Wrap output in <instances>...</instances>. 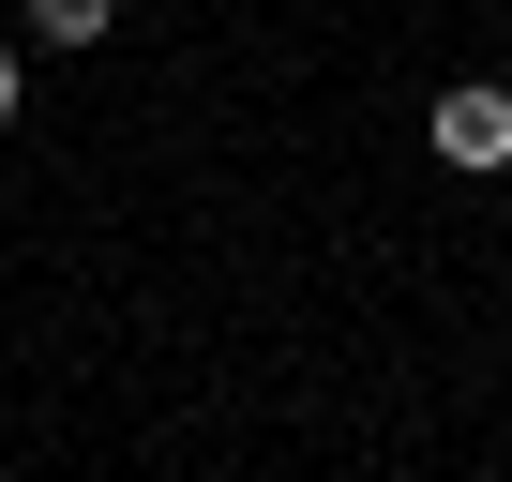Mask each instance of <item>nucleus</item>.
Instances as JSON below:
<instances>
[{
	"label": "nucleus",
	"instance_id": "nucleus-2",
	"mask_svg": "<svg viewBox=\"0 0 512 482\" xmlns=\"http://www.w3.org/2000/svg\"><path fill=\"white\" fill-rule=\"evenodd\" d=\"M121 0H31V46H106Z\"/></svg>",
	"mask_w": 512,
	"mask_h": 482
},
{
	"label": "nucleus",
	"instance_id": "nucleus-3",
	"mask_svg": "<svg viewBox=\"0 0 512 482\" xmlns=\"http://www.w3.org/2000/svg\"><path fill=\"white\" fill-rule=\"evenodd\" d=\"M0 136H16V31H0Z\"/></svg>",
	"mask_w": 512,
	"mask_h": 482
},
{
	"label": "nucleus",
	"instance_id": "nucleus-1",
	"mask_svg": "<svg viewBox=\"0 0 512 482\" xmlns=\"http://www.w3.org/2000/svg\"><path fill=\"white\" fill-rule=\"evenodd\" d=\"M422 136H437V166L497 181V166H512V91H437V121H422Z\"/></svg>",
	"mask_w": 512,
	"mask_h": 482
}]
</instances>
